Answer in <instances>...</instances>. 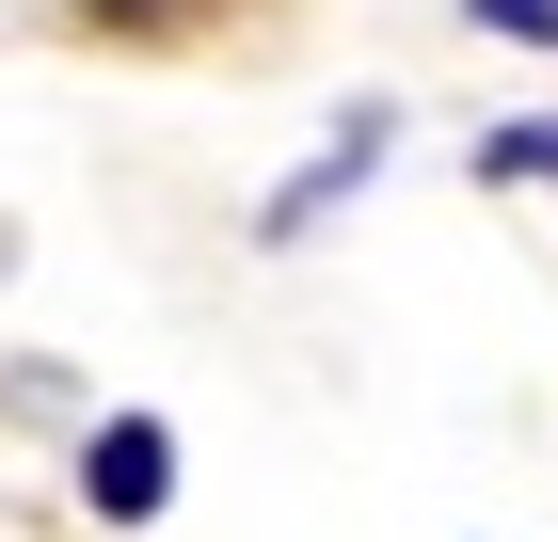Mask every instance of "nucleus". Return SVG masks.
Listing matches in <instances>:
<instances>
[{"label":"nucleus","mask_w":558,"mask_h":542,"mask_svg":"<svg viewBox=\"0 0 558 542\" xmlns=\"http://www.w3.org/2000/svg\"><path fill=\"white\" fill-rule=\"evenodd\" d=\"M81 495L112 510V527H144V510L175 495V431H160V415H112V431L81 447Z\"/></svg>","instance_id":"obj_1"},{"label":"nucleus","mask_w":558,"mask_h":542,"mask_svg":"<svg viewBox=\"0 0 558 542\" xmlns=\"http://www.w3.org/2000/svg\"><path fill=\"white\" fill-rule=\"evenodd\" d=\"M478 16H495L511 48H558V0H478Z\"/></svg>","instance_id":"obj_2"},{"label":"nucleus","mask_w":558,"mask_h":542,"mask_svg":"<svg viewBox=\"0 0 558 542\" xmlns=\"http://www.w3.org/2000/svg\"><path fill=\"white\" fill-rule=\"evenodd\" d=\"M495 176H558V128H495Z\"/></svg>","instance_id":"obj_3"}]
</instances>
